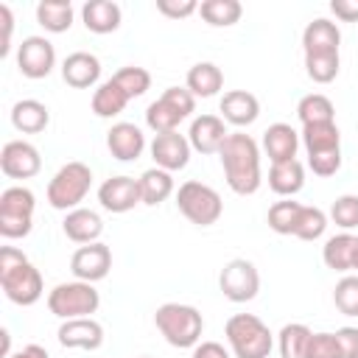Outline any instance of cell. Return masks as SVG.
<instances>
[{
    "label": "cell",
    "instance_id": "44",
    "mask_svg": "<svg viewBox=\"0 0 358 358\" xmlns=\"http://www.w3.org/2000/svg\"><path fill=\"white\" fill-rule=\"evenodd\" d=\"M308 165L316 176H333L338 168H341V148L336 151H322V154H310L308 157Z\"/></svg>",
    "mask_w": 358,
    "mask_h": 358
},
{
    "label": "cell",
    "instance_id": "39",
    "mask_svg": "<svg viewBox=\"0 0 358 358\" xmlns=\"http://www.w3.org/2000/svg\"><path fill=\"white\" fill-rule=\"evenodd\" d=\"M324 229H327V215L319 207H305L302 204V213H299V221H296L294 235L299 241H316V238L324 235Z\"/></svg>",
    "mask_w": 358,
    "mask_h": 358
},
{
    "label": "cell",
    "instance_id": "52",
    "mask_svg": "<svg viewBox=\"0 0 358 358\" xmlns=\"http://www.w3.org/2000/svg\"><path fill=\"white\" fill-rule=\"evenodd\" d=\"M8 358H50V355H48V350H45V347H39V344H25L22 350L11 352Z\"/></svg>",
    "mask_w": 358,
    "mask_h": 358
},
{
    "label": "cell",
    "instance_id": "54",
    "mask_svg": "<svg viewBox=\"0 0 358 358\" xmlns=\"http://www.w3.org/2000/svg\"><path fill=\"white\" fill-rule=\"evenodd\" d=\"M143 358H148V355H143Z\"/></svg>",
    "mask_w": 358,
    "mask_h": 358
},
{
    "label": "cell",
    "instance_id": "3",
    "mask_svg": "<svg viewBox=\"0 0 358 358\" xmlns=\"http://www.w3.org/2000/svg\"><path fill=\"white\" fill-rule=\"evenodd\" d=\"M224 333H227V341H229L235 358H268V352L274 347L271 330L255 313L229 316L224 324Z\"/></svg>",
    "mask_w": 358,
    "mask_h": 358
},
{
    "label": "cell",
    "instance_id": "16",
    "mask_svg": "<svg viewBox=\"0 0 358 358\" xmlns=\"http://www.w3.org/2000/svg\"><path fill=\"white\" fill-rule=\"evenodd\" d=\"M62 78L64 84L76 87V90H87L95 87L101 78V62L98 56L87 53V50H76L62 62Z\"/></svg>",
    "mask_w": 358,
    "mask_h": 358
},
{
    "label": "cell",
    "instance_id": "48",
    "mask_svg": "<svg viewBox=\"0 0 358 358\" xmlns=\"http://www.w3.org/2000/svg\"><path fill=\"white\" fill-rule=\"evenodd\" d=\"M330 11L341 20V22H358V0H333Z\"/></svg>",
    "mask_w": 358,
    "mask_h": 358
},
{
    "label": "cell",
    "instance_id": "1",
    "mask_svg": "<svg viewBox=\"0 0 358 358\" xmlns=\"http://www.w3.org/2000/svg\"><path fill=\"white\" fill-rule=\"evenodd\" d=\"M218 157H221L224 176L232 193L252 196L260 187V148L249 134L232 131L224 140Z\"/></svg>",
    "mask_w": 358,
    "mask_h": 358
},
{
    "label": "cell",
    "instance_id": "51",
    "mask_svg": "<svg viewBox=\"0 0 358 358\" xmlns=\"http://www.w3.org/2000/svg\"><path fill=\"white\" fill-rule=\"evenodd\" d=\"M0 20H3V45H0V53L6 56L8 53V45H11V31H14V17H11V8L8 6H0Z\"/></svg>",
    "mask_w": 358,
    "mask_h": 358
},
{
    "label": "cell",
    "instance_id": "22",
    "mask_svg": "<svg viewBox=\"0 0 358 358\" xmlns=\"http://www.w3.org/2000/svg\"><path fill=\"white\" fill-rule=\"evenodd\" d=\"M11 123L17 131L22 134H39L48 129L50 123V112L42 101H34V98H22L11 106Z\"/></svg>",
    "mask_w": 358,
    "mask_h": 358
},
{
    "label": "cell",
    "instance_id": "34",
    "mask_svg": "<svg viewBox=\"0 0 358 358\" xmlns=\"http://www.w3.org/2000/svg\"><path fill=\"white\" fill-rule=\"evenodd\" d=\"M34 207H36V199L28 187H6L0 193V215H25V218H34Z\"/></svg>",
    "mask_w": 358,
    "mask_h": 358
},
{
    "label": "cell",
    "instance_id": "28",
    "mask_svg": "<svg viewBox=\"0 0 358 358\" xmlns=\"http://www.w3.org/2000/svg\"><path fill=\"white\" fill-rule=\"evenodd\" d=\"M352 249H355V235L338 232L324 241L322 246V260L333 271H350L352 268Z\"/></svg>",
    "mask_w": 358,
    "mask_h": 358
},
{
    "label": "cell",
    "instance_id": "36",
    "mask_svg": "<svg viewBox=\"0 0 358 358\" xmlns=\"http://www.w3.org/2000/svg\"><path fill=\"white\" fill-rule=\"evenodd\" d=\"M341 59L338 53H316V56H305V73L310 81L316 84H330L338 76Z\"/></svg>",
    "mask_w": 358,
    "mask_h": 358
},
{
    "label": "cell",
    "instance_id": "12",
    "mask_svg": "<svg viewBox=\"0 0 358 358\" xmlns=\"http://www.w3.org/2000/svg\"><path fill=\"white\" fill-rule=\"evenodd\" d=\"M98 201L109 213H129L137 204H143L140 182L131 176H112L98 187Z\"/></svg>",
    "mask_w": 358,
    "mask_h": 358
},
{
    "label": "cell",
    "instance_id": "49",
    "mask_svg": "<svg viewBox=\"0 0 358 358\" xmlns=\"http://www.w3.org/2000/svg\"><path fill=\"white\" fill-rule=\"evenodd\" d=\"M22 263H28V257H25L20 249H14V246H3V249H0V274L17 268V266H22Z\"/></svg>",
    "mask_w": 358,
    "mask_h": 358
},
{
    "label": "cell",
    "instance_id": "23",
    "mask_svg": "<svg viewBox=\"0 0 358 358\" xmlns=\"http://www.w3.org/2000/svg\"><path fill=\"white\" fill-rule=\"evenodd\" d=\"M81 20L92 34H112L120 28V6L112 0H90L81 8Z\"/></svg>",
    "mask_w": 358,
    "mask_h": 358
},
{
    "label": "cell",
    "instance_id": "15",
    "mask_svg": "<svg viewBox=\"0 0 358 358\" xmlns=\"http://www.w3.org/2000/svg\"><path fill=\"white\" fill-rule=\"evenodd\" d=\"M227 137H229V131L218 115H199L187 131L190 148H196L199 154H218Z\"/></svg>",
    "mask_w": 358,
    "mask_h": 358
},
{
    "label": "cell",
    "instance_id": "13",
    "mask_svg": "<svg viewBox=\"0 0 358 358\" xmlns=\"http://www.w3.org/2000/svg\"><path fill=\"white\" fill-rule=\"evenodd\" d=\"M151 157L157 162V168L162 171H182L190 162V140L179 131H168V134H157L151 143Z\"/></svg>",
    "mask_w": 358,
    "mask_h": 358
},
{
    "label": "cell",
    "instance_id": "17",
    "mask_svg": "<svg viewBox=\"0 0 358 358\" xmlns=\"http://www.w3.org/2000/svg\"><path fill=\"white\" fill-rule=\"evenodd\" d=\"M106 145L112 151L115 159L120 162H131L143 154L145 148V134L140 131V126L134 123H115L109 131H106Z\"/></svg>",
    "mask_w": 358,
    "mask_h": 358
},
{
    "label": "cell",
    "instance_id": "47",
    "mask_svg": "<svg viewBox=\"0 0 358 358\" xmlns=\"http://www.w3.org/2000/svg\"><path fill=\"white\" fill-rule=\"evenodd\" d=\"M338 347H341V358H358V327H341L336 330Z\"/></svg>",
    "mask_w": 358,
    "mask_h": 358
},
{
    "label": "cell",
    "instance_id": "21",
    "mask_svg": "<svg viewBox=\"0 0 358 358\" xmlns=\"http://www.w3.org/2000/svg\"><path fill=\"white\" fill-rule=\"evenodd\" d=\"M64 235L73 241V243H95L103 232V221L95 210H87V207H76L64 215V224H62Z\"/></svg>",
    "mask_w": 358,
    "mask_h": 358
},
{
    "label": "cell",
    "instance_id": "27",
    "mask_svg": "<svg viewBox=\"0 0 358 358\" xmlns=\"http://www.w3.org/2000/svg\"><path fill=\"white\" fill-rule=\"evenodd\" d=\"M137 182H140L143 204H148V207L162 204L173 193V176H171V171H162V168H148Z\"/></svg>",
    "mask_w": 358,
    "mask_h": 358
},
{
    "label": "cell",
    "instance_id": "25",
    "mask_svg": "<svg viewBox=\"0 0 358 358\" xmlns=\"http://www.w3.org/2000/svg\"><path fill=\"white\" fill-rule=\"evenodd\" d=\"M224 87V73L213 62H199L187 70V90L193 98H213Z\"/></svg>",
    "mask_w": 358,
    "mask_h": 358
},
{
    "label": "cell",
    "instance_id": "2",
    "mask_svg": "<svg viewBox=\"0 0 358 358\" xmlns=\"http://www.w3.org/2000/svg\"><path fill=\"white\" fill-rule=\"evenodd\" d=\"M154 324L157 330L165 336V341L171 347H196L204 330V319L193 305H182V302H165L157 308L154 313Z\"/></svg>",
    "mask_w": 358,
    "mask_h": 358
},
{
    "label": "cell",
    "instance_id": "42",
    "mask_svg": "<svg viewBox=\"0 0 358 358\" xmlns=\"http://www.w3.org/2000/svg\"><path fill=\"white\" fill-rule=\"evenodd\" d=\"M159 98H162V101H165V103H168V106L182 117V120L196 109V98H193V92H190L187 87H168Z\"/></svg>",
    "mask_w": 358,
    "mask_h": 358
},
{
    "label": "cell",
    "instance_id": "14",
    "mask_svg": "<svg viewBox=\"0 0 358 358\" xmlns=\"http://www.w3.org/2000/svg\"><path fill=\"white\" fill-rule=\"evenodd\" d=\"M56 336H59V344L70 350H98L103 344V327L92 316L64 319Z\"/></svg>",
    "mask_w": 358,
    "mask_h": 358
},
{
    "label": "cell",
    "instance_id": "45",
    "mask_svg": "<svg viewBox=\"0 0 358 358\" xmlns=\"http://www.w3.org/2000/svg\"><path fill=\"white\" fill-rule=\"evenodd\" d=\"M34 227V218H25V215H0V235L6 241H14V238H25Z\"/></svg>",
    "mask_w": 358,
    "mask_h": 358
},
{
    "label": "cell",
    "instance_id": "40",
    "mask_svg": "<svg viewBox=\"0 0 358 358\" xmlns=\"http://www.w3.org/2000/svg\"><path fill=\"white\" fill-rule=\"evenodd\" d=\"M333 302L344 316H358V274H347L336 282Z\"/></svg>",
    "mask_w": 358,
    "mask_h": 358
},
{
    "label": "cell",
    "instance_id": "26",
    "mask_svg": "<svg viewBox=\"0 0 358 358\" xmlns=\"http://www.w3.org/2000/svg\"><path fill=\"white\" fill-rule=\"evenodd\" d=\"M302 145L310 154H322V151H336L341 148V131L333 123H310V126H302Z\"/></svg>",
    "mask_w": 358,
    "mask_h": 358
},
{
    "label": "cell",
    "instance_id": "53",
    "mask_svg": "<svg viewBox=\"0 0 358 358\" xmlns=\"http://www.w3.org/2000/svg\"><path fill=\"white\" fill-rule=\"evenodd\" d=\"M352 271H358V238H355V249H352Z\"/></svg>",
    "mask_w": 358,
    "mask_h": 358
},
{
    "label": "cell",
    "instance_id": "5",
    "mask_svg": "<svg viewBox=\"0 0 358 358\" xmlns=\"http://www.w3.org/2000/svg\"><path fill=\"white\" fill-rule=\"evenodd\" d=\"M176 207L196 227H210L224 213V201H221L218 190L210 187V185H204V182H196V179L179 185V190H176Z\"/></svg>",
    "mask_w": 358,
    "mask_h": 358
},
{
    "label": "cell",
    "instance_id": "9",
    "mask_svg": "<svg viewBox=\"0 0 358 358\" xmlns=\"http://www.w3.org/2000/svg\"><path fill=\"white\" fill-rule=\"evenodd\" d=\"M17 67L25 78H45L56 67V50L45 36H25L17 50Z\"/></svg>",
    "mask_w": 358,
    "mask_h": 358
},
{
    "label": "cell",
    "instance_id": "20",
    "mask_svg": "<svg viewBox=\"0 0 358 358\" xmlns=\"http://www.w3.org/2000/svg\"><path fill=\"white\" fill-rule=\"evenodd\" d=\"M260 115V101L246 90H229L221 98V120L232 126H249Z\"/></svg>",
    "mask_w": 358,
    "mask_h": 358
},
{
    "label": "cell",
    "instance_id": "32",
    "mask_svg": "<svg viewBox=\"0 0 358 358\" xmlns=\"http://www.w3.org/2000/svg\"><path fill=\"white\" fill-rule=\"evenodd\" d=\"M296 115H299L302 126H310V123H333L336 109H333V101L327 95L310 92V95H305L296 103Z\"/></svg>",
    "mask_w": 358,
    "mask_h": 358
},
{
    "label": "cell",
    "instance_id": "43",
    "mask_svg": "<svg viewBox=\"0 0 358 358\" xmlns=\"http://www.w3.org/2000/svg\"><path fill=\"white\" fill-rule=\"evenodd\" d=\"M308 358H341L336 333H313L308 344Z\"/></svg>",
    "mask_w": 358,
    "mask_h": 358
},
{
    "label": "cell",
    "instance_id": "38",
    "mask_svg": "<svg viewBox=\"0 0 358 358\" xmlns=\"http://www.w3.org/2000/svg\"><path fill=\"white\" fill-rule=\"evenodd\" d=\"M145 123H148L151 131L168 134V131H176V126L182 123V117H179L162 98H157V101L148 103V109H145Z\"/></svg>",
    "mask_w": 358,
    "mask_h": 358
},
{
    "label": "cell",
    "instance_id": "46",
    "mask_svg": "<svg viewBox=\"0 0 358 358\" xmlns=\"http://www.w3.org/2000/svg\"><path fill=\"white\" fill-rule=\"evenodd\" d=\"M157 11L171 20H185L199 11V3L196 0H157Z\"/></svg>",
    "mask_w": 358,
    "mask_h": 358
},
{
    "label": "cell",
    "instance_id": "8",
    "mask_svg": "<svg viewBox=\"0 0 358 358\" xmlns=\"http://www.w3.org/2000/svg\"><path fill=\"white\" fill-rule=\"evenodd\" d=\"M0 288H3V294H6L14 305L28 308V305L39 302V296H42V274H39V268L28 260V263H22V266H17V268L0 274Z\"/></svg>",
    "mask_w": 358,
    "mask_h": 358
},
{
    "label": "cell",
    "instance_id": "37",
    "mask_svg": "<svg viewBox=\"0 0 358 358\" xmlns=\"http://www.w3.org/2000/svg\"><path fill=\"white\" fill-rule=\"evenodd\" d=\"M112 81H115L129 98H140V95H145V90L151 87V73H148L145 67L129 64V67H120V70L112 76Z\"/></svg>",
    "mask_w": 358,
    "mask_h": 358
},
{
    "label": "cell",
    "instance_id": "33",
    "mask_svg": "<svg viewBox=\"0 0 358 358\" xmlns=\"http://www.w3.org/2000/svg\"><path fill=\"white\" fill-rule=\"evenodd\" d=\"M310 336H313V330L308 324H299V322L285 324L280 330V341H277L280 344V355L282 358H308Z\"/></svg>",
    "mask_w": 358,
    "mask_h": 358
},
{
    "label": "cell",
    "instance_id": "11",
    "mask_svg": "<svg viewBox=\"0 0 358 358\" xmlns=\"http://www.w3.org/2000/svg\"><path fill=\"white\" fill-rule=\"evenodd\" d=\"M42 168V157L36 151V145L25 143V140H8L0 151V171L8 179H31L36 176Z\"/></svg>",
    "mask_w": 358,
    "mask_h": 358
},
{
    "label": "cell",
    "instance_id": "4",
    "mask_svg": "<svg viewBox=\"0 0 358 358\" xmlns=\"http://www.w3.org/2000/svg\"><path fill=\"white\" fill-rule=\"evenodd\" d=\"M90 185H92V171L84 162H67L48 182V204L53 210L70 213L87 199Z\"/></svg>",
    "mask_w": 358,
    "mask_h": 358
},
{
    "label": "cell",
    "instance_id": "6",
    "mask_svg": "<svg viewBox=\"0 0 358 358\" xmlns=\"http://www.w3.org/2000/svg\"><path fill=\"white\" fill-rule=\"evenodd\" d=\"M101 305L98 291L92 288V282L84 280H73V282H59L50 294H48V310L59 319H81V316H92Z\"/></svg>",
    "mask_w": 358,
    "mask_h": 358
},
{
    "label": "cell",
    "instance_id": "7",
    "mask_svg": "<svg viewBox=\"0 0 358 358\" xmlns=\"http://www.w3.org/2000/svg\"><path fill=\"white\" fill-rule=\"evenodd\" d=\"M218 285H221V294L229 302H249L260 291V274H257V268H255L252 260L235 257V260H229L221 268Z\"/></svg>",
    "mask_w": 358,
    "mask_h": 358
},
{
    "label": "cell",
    "instance_id": "30",
    "mask_svg": "<svg viewBox=\"0 0 358 358\" xmlns=\"http://www.w3.org/2000/svg\"><path fill=\"white\" fill-rule=\"evenodd\" d=\"M199 14L213 28H229V25H235L241 20L243 6L238 0H201L199 3Z\"/></svg>",
    "mask_w": 358,
    "mask_h": 358
},
{
    "label": "cell",
    "instance_id": "10",
    "mask_svg": "<svg viewBox=\"0 0 358 358\" xmlns=\"http://www.w3.org/2000/svg\"><path fill=\"white\" fill-rule=\"evenodd\" d=\"M109 268H112V249L101 241L78 246L70 257V271L76 274V280H84V282L103 280L109 274Z\"/></svg>",
    "mask_w": 358,
    "mask_h": 358
},
{
    "label": "cell",
    "instance_id": "35",
    "mask_svg": "<svg viewBox=\"0 0 358 358\" xmlns=\"http://www.w3.org/2000/svg\"><path fill=\"white\" fill-rule=\"evenodd\" d=\"M299 213H302V204L299 201H291V199L274 201L268 207V227L277 235H294L296 221H299Z\"/></svg>",
    "mask_w": 358,
    "mask_h": 358
},
{
    "label": "cell",
    "instance_id": "29",
    "mask_svg": "<svg viewBox=\"0 0 358 358\" xmlns=\"http://www.w3.org/2000/svg\"><path fill=\"white\" fill-rule=\"evenodd\" d=\"M36 22L50 34H64L73 25V6L67 0H42L36 6Z\"/></svg>",
    "mask_w": 358,
    "mask_h": 358
},
{
    "label": "cell",
    "instance_id": "24",
    "mask_svg": "<svg viewBox=\"0 0 358 358\" xmlns=\"http://www.w3.org/2000/svg\"><path fill=\"white\" fill-rule=\"evenodd\" d=\"M305 185V168L299 159H288V162H274L268 171V187L277 196H294L299 193Z\"/></svg>",
    "mask_w": 358,
    "mask_h": 358
},
{
    "label": "cell",
    "instance_id": "19",
    "mask_svg": "<svg viewBox=\"0 0 358 358\" xmlns=\"http://www.w3.org/2000/svg\"><path fill=\"white\" fill-rule=\"evenodd\" d=\"M296 148H299V134H296L294 126H288V123H271L263 131V151L268 154L271 165L274 162L296 159Z\"/></svg>",
    "mask_w": 358,
    "mask_h": 358
},
{
    "label": "cell",
    "instance_id": "41",
    "mask_svg": "<svg viewBox=\"0 0 358 358\" xmlns=\"http://www.w3.org/2000/svg\"><path fill=\"white\" fill-rule=\"evenodd\" d=\"M330 218H333V224L341 227L344 232H347V229H355V227H358V196H352V193L338 196V199L333 201V207H330Z\"/></svg>",
    "mask_w": 358,
    "mask_h": 358
},
{
    "label": "cell",
    "instance_id": "50",
    "mask_svg": "<svg viewBox=\"0 0 358 358\" xmlns=\"http://www.w3.org/2000/svg\"><path fill=\"white\" fill-rule=\"evenodd\" d=\"M193 358H229V352L218 341H201L193 347Z\"/></svg>",
    "mask_w": 358,
    "mask_h": 358
},
{
    "label": "cell",
    "instance_id": "31",
    "mask_svg": "<svg viewBox=\"0 0 358 358\" xmlns=\"http://www.w3.org/2000/svg\"><path fill=\"white\" fill-rule=\"evenodd\" d=\"M129 101H131V98L109 78V81L98 84V90L92 92V112H95L98 117H115V115H120V112L126 109Z\"/></svg>",
    "mask_w": 358,
    "mask_h": 358
},
{
    "label": "cell",
    "instance_id": "18",
    "mask_svg": "<svg viewBox=\"0 0 358 358\" xmlns=\"http://www.w3.org/2000/svg\"><path fill=\"white\" fill-rule=\"evenodd\" d=\"M338 45H341V31L336 22L324 20V17H316L313 22L305 25L302 31V48H305V56H316V53H338Z\"/></svg>",
    "mask_w": 358,
    "mask_h": 358
}]
</instances>
